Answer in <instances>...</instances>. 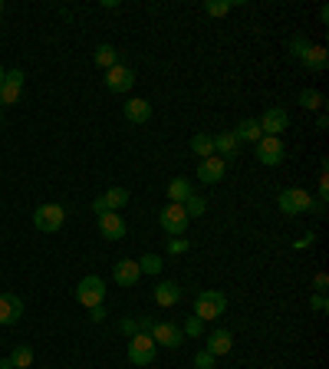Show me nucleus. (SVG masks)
<instances>
[{
  "instance_id": "f257e3e1",
  "label": "nucleus",
  "mask_w": 329,
  "mask_h": 369,
  "mask_svg": "<svg viewBox=\"0 0 329 369\" xmlns=\"http://www.w3.org/2000/svg\"><path fill=\"white\" fill-rule=\"evenodd\" d=\"M277 205H280L283 215H303V211H313V215H326V205H320V201H313L310 198V191H303V188H287L280 191V198H277Z\"/></svg>"
},
{
  "instance_id": "f03ea898",
  "label": "nucleus",
  "mask_w": 329,
  "mask_h": 369,
  "mask_svg": "<svg viewBox=\"0 0 329 369\" xmlns=\"http://www.w3.org/2000/svg\"><path fill=\"white\" fill-rule=\"evenodd\" d=\"M290 53L296 59H300L306 69H326L329 67V53H326V47H320V43H310L306 37H293L290 40Z\"/></svg>"
},
{
  "instance_id": "7ed1b4c3",
  "label": "nucleus",
  "mask_w": 329,
  "mask_h": 369,
  "mask_svg": "<svg viewBox=\"0 0 329 369\" xmlns=\"http://www.w3.org/2000/svg\"><path fill=\"white\" fill-rule=\"evenodd\" d=\"M227 313V294L221 290H201L195 300V317L201 320H217V317H224Z\"/></svg>"
},
{
  "instance_id": "20e7f679",
  "label": "nucleus",
  "mask_w": 329,
  "mask_h": 369,
  "mask_svg": "<svg viewBox=\"0 0 329 369\" xmlns=\"http://www.w3.org/2000/svg\"><path fill=\"white\" fill-rule=\"evenodd\" d=\"M76 300L83 303L86 310H93V307H103L105 300V280L103 277H83L79 284H76Z\"/></svg>"
},
{
  "instance_id": "39448f33",
  "label": "nucleus",
  "mask_w": 329,
  "mask_h": 369,
  "mask_svg": "<svg viewBox=\"0 0 329 369\" xmlns=\"http://www.w3.org/2000/svg\"><path fill=\"white\" fill-rule=\"evenodd\" d=\"M188 215H185V205H165V208L158 211V225H161V231L165 234H171V237H181L185 231H188Z\"/></svg>"
},
{
  "instance_id": "423d86ee",
  "label": "nucleus",
  "mask_w": 329,
  "mask_h": 369,
  "mask_svg": "<svg viewBox=\"0 0 329 369\" xmlns=\"http://www.w3.org/2000/svg\"><path fill=\"white\" fill-rule=\"evenodd\" d=\"M155 353H158V346L151 340V333H135L129 340V363H135V366H151Z\"/></svg>"
},
{
  "instance_id": "0eeeda50",
  "label": "nucleus",
  "mask_w": 329,
  "mask_h": 369,
  "mask_svg": "<svg viewBox=\"0 0 329 369\" xmlns=\"http://www.w3.org/2000/svg\"><path fill=\"white\" fill-rule=\"evenodd\" d=\"M66 221V211L63 205H40L37 211H33V225H37V231H59Z\"/></svg>"
},
{
  "instance_id": "6e6552de",
  "label": "nucleus",
  "mask_w": 329,
  "mask_h": 369,
  "mask_svg": "<svg viewBox=\"0 0 329 369\" xmlns=\"http://www.w3.org/2000/svg\"><path fill=\"white\" fill-rule=\"evenodd\" d=\"M151 340H155V346H168V350H175V346H181L185 343V333H181L178 323H168L161 320L151 327Z\"/></svg>"
},
{
  "instance_id": "1a4fd4ad",
  "label": "nucleus",
  "mask_w": 329,
  "mask_h": 369,
  "mask_svg": "<svg viewBox=\"0 0 329 369\" xmlns=\"http://www.w3.org/2000/svg\"><path fill=\"white\" fill-rule=\"evenodd\" d=\"M257 159L263 165H280L287 159V149H283V139L280 135H263L260 142H257Z\"/></svg>"
},
{
  "instance_id": "9d476101",
  "label": "nucleus",
  "mask_w": 329,
  "mask_h": 369,
  "mask_svg": "<svg viewBox=\"0 0 329 369\" xmlns=\"http://www.w3.org/2000/svg\"><path fill=\"white\" fill-rule=\"evenodd\" d=\"M224 175H227V161L217 159V155L201 159V165H197V181H201V185H217Z\"/></svg>"
},
{
  "instance_id": "9b49d317",
  "label": "nucleus",
  "mask_w": 329,
  "mask_h": 369,
  "mask_svg": "<svg viewBox=\"0 0 329 369\" xmlns=\"http://www.w3.org/2000/svg\"><path fill=\"white\" fill-rule=\"evenodd\" d=\"M287 125H290V115H287V109H280V106H270V109L260 115V132L263 135H280Z\"/></svg>"
},
{
  "instance_id": "f8f14e48",
  "label": "nucleus",
  "mask_w": 329,
  "mask_h": 369,
  "mask_svg": "<svg viewBox=\"0 0 329 369\" xmlns=\"http://www.w3.org/2000/svg\"><path fill=\"white\" fill-rule=\"evenodd\" d=\"M105 86L112 89V93H129L132 86H135V73L122 63H115L112 69H105Z\"/></svg>"
},
{
  "instance_id": "ddd939ff",
  "label": "nucleus",
  "mask_w": 329,
  "mask_h": 369,
  "mask_svg": "<svg viewBox=\"0 0 329 369\" xmlns=\"http://www.w3.org/2000/svg\"><path fill=\"white\" fill-rule=\"evenodd\" d=\"M23 93V73L20 69H10L4 76V83H0V106H13Z\"/></svg>"
},
{
  "instance_id": "4468645a",
  "label": "nucleus",
  "mask_w": 329,
  "mask_h": 369,
  "mask_svg": "<svg viewBox=\"0 0 329 369\" xmlns=\"http://www.w3.org/2000/svg\"><path fill=\"white\" fill-rule=\"evenodd\" d=\"M23 317V300L17 294H0V327H13Z\"/></svg>"
},
{
  "instance_id": "2eb2a0df",
  "label": "nucleus",
  "mask_w": 329,
  "mask_h": 369,
  "mask_svg": "<svg viewBox=\"0 0 329 369\" xmlns=\"http://www.w3.org/2000/svg\"><path fill=\"white\" fill-rule=\"evenodd\" d=\"M99 231H103V237H109V241H122L125 218L119 211H105V215H99Z\"/></svg>"
},
{
  "instance_id": "dca6fc26",
  "label": "nucleus",
  "mask_w": 329,
  "mask_h": 369,
  "mask_svg": "<svg viewBox=\"0 0 329 369\" xmlns=\"http://www.w3.org/2000/svg\"><path fill=\"white\" fill-rule=\"evenodd\" d=\"M139 277H142L139 261H129V257H125V261H119V264L112 267V280H115L119 287H132L135 280H139Z\"/></svg>"
},
{
  "instance_id": "f3484780",
  "label": "nucleus",
  "mask_w": 329,
  "mask_h": 369,
  "mask_svg": "<svg viewBox=\"0 0 329 369\" xmlns=\"http://www.w3.org/2000/svg\"><path fill=\"white\" fill-rule=\"evenodd\" d=\"M231 346H234V336H231V330H214V333H207L204 350L211 353V356H224V353H231Z\"/></svg>"
},
{
  "instance_id": "a211bd4d",
  "label": "nucleus",
  "mask_w": 329,
  "mask_h": 369,
  "mask_svg": "<svg viewBox=\"0 0 329 369\" xmlns=\"http://www.w3.org/2000/svg\"><path fill=\"white\" fill-rule=\"evenodd\" d=\"M214 139V155L217 159H234L237 155V149H241V142L234 139V132H217V135H211Z\"/></svg>"
},
{
  "instance_id": "6ab92c4d",
  "label": "nucleus",
  "mask_w": 329,
  "mask_h": 369,
  "mask_svg": "<svg viewBox=\"0 0 329 369\" xmlns=\"http://www.w3.org/2000/svg\"><path fill=\"white\" fill-rule=\"evenodd\" d=\"M178 300H181V287L175 284V280H161V284L155 287V303H158V307H175Z\"/></svg>"
},
{
  "instance_id": "aec40b11",
  "label": "nucleus",
  "mask_w": 329,
  "mask_h": 369,
  "mask_svg": "<svg viewBox=\"0 0 329 369\" xmlns=\"http://www.w3.org/2000/svg\"><path fill=\"white\" fill-rule=\"evenodd\" d=\"M125 119L135 123V125L149 123V119H151V106L145 103V99H129V103H125Z\"/></svg>"
},
{
  "instance_id": "412c9836",
  "label": "nucleus",
  "mask_w": 329,
  "mask_h": 369,
  "mask_svg": "<svg viewBox=\"0 0 329 369\" xmlns=\"http://www.w3.org/2000/svg\"><path fill=\"white\" fill-rule=\"evenodd\" d=\"M234 139H237V142H254V145H257V142L263 139L260 123H257V119H244V123H237Z\"/></svg>"
},
{
  "instance_id": "4be33fe9",
  "label": "nucleus",
  "mask_w": 329,
  "mask_h": 369,
  "mask_svg": "<svg viewBox=\"0 0 329 369\" xmlns=\"http://www.w3.org/2000/svg\"><path fill=\"white\" fill-rule=\"evenodd\" d=\"M191 195H195V188H191L188 178H171L168 181V198L175 201V205H185Z\"/></svg>"
},
{
  "instance_id": "5701e85b",
  "label": "nucleus",
  "mask_w": 329,
  "mask_h": 369,
  "mask_svg": "<svg viewBox=\"0 0 329 369\" xmlns=\"http://www.w3.org/2000/svg\"><path fill=\"white\" fill-rule=\"evenodd\" d=\"M93 59H96V67H103V69H112L115 63H119V53H115V47H109V43H103V47H96Z\"/></svg>"
},
{
  "instance_id": "b1692460",
  "label": "nucleus",
  "mask_w": 329,
  "mask_h": 369,
  "mask_svg": "<svg viewBox=\"0 0 329 369\" xmlns=\"http://www.w3.org/2000/svg\"><path fill=\"white\" fill-rule=\"evenodd\" d=\"M191 152H195L197 159H211V155H214V139L204 132H197L195 139H191Z\"/></svg>"
},
{
  "instance_id": "393cba45",
  "label": "nucleus",
  "mask_w": 329,
  "mask_h": 369,
  "mask_svg": "<svg viewBox=\"0 0 329 369\" xmlns=\"http://www.w3.org/2000/svg\"><path fill=\"white\" fill-rule=\"evenodd\" d=\"M10 366L13 369H30L33 366V350H30V346H17V350L10 353Z\"/></svg>"
},
{
  "instance_id": "a878e982",
  "label": "nucleus",
  "mask_w": 329,
  "mask_h": 369,
  "mask_svg": "<svg viewBox=\"0 0 329 369\" xmlns=\"http://www.w3.org/2000/svg\"><path fill=\"white\" fill-rule=\"evenodd\" d=\"M103 198H105V205H109V211H119V208L129 205V191H125V188H109Z\"/></svg>"
},
{
  "instance_id": "bb28decb",
  "label": "nucleus",
  "mask_w": 329,
  "mask_h": 369,
  "mask_svg": "<svg viewBox=\"0 0 329 369\" xmlns=\"http://www.w3.org/2000/svg\"><path fill=\"white\" fill-rule=\"evenodd\" d=\"M204 211H207V205L201 195H191V198L185 201V215H188V218H204Z\"/></svg>"
},
{
  "instance_id": "cd10ccee",
  "label": "nucleus",
  "mask_w": 329,
  "mask_h": 369,
  "mask_svg": "<svg viewBox=\"0 0 329 369\" xmlns=\"http://www.w3.org/2000/svg\"><path fill=\"white\" fill-rule=\"evenodd\" d=\"M161 267H165V264H161L158 254H145V257L139 261V271H142V274H161Z\"/></svg>"
},
{
  "instance_id": "c85d7f7f",
  "label": "nucleus",
  "mask_w": 329,
  "mask_h": 369,
  "mask_svg": "<svg viewBox=\"0 0 329 369\" xmlns=\"http://www.w3.org/2000/svg\"><path fill=\"white\" fill-rule=\"evenodd\" d=\"M204 13L207 17H224V13H231V0H204Z\"/></svg>"
},
{
  "instance_id": "c756f323",
  "label": "nucleus",
  "mask_w": 329,
  "mask_h": 369,
  "mask_svg": "<svg viewBox=\"0 0 329 369\" xmlns=\"http://www.w3.org/2000/svg\"><path fill=\"white\" fill-rule=\"evenodd\" d=\"M300 106L303 109H323V96L316 89H303L300 93Z\"/></svg>"
},
{
  "instance_id": "7c9ffc66",
  "label": "nucleus",
  "mask_w": 329,
  "mask_h": 369,
  "mask_svg": "<svg viewBox=\"0 0 329 369\" xmlns=\"http://www.w3.org/2000/svg\"><path fill=\"white\" fill-rule=\"evenodd\" d=\"M185 336H201V333H204V320H201V317H188V323H185Z\"/></svg>"
},
{
  "instance_id": "2f4dec72",
  "label": "nucleus",
  "mask_w": 329,
  "mask_h": 369,
  "mask_svg": "<svg viewBox=\"0 0 329 369\" xmlns=\"http://www.w3.org/2000/svg\"><path fill=\"white\" fill-rule=\"evenodd\" d=\"M214 360H217V356H211L207 350H201V353L195 356V366H197V369H214Z\"/></svg>"
},
{
  "instance_id": "473e14b6",
  "label": "nucleus",
  "mask_w": 329,
  "mask_h": 369,
  "mask_svg": "<svg viewBox=\"0 0 329 369\" xmlns=\"http://www.w3.org/2000/svg\"><path fill=\"white\" fill-rule=\"evenodd\" d=\"M310 310H313V313H326V310H329V300H326V294H316V297H310Z\"/></svg>"
},
{
  "instance_id": "72a5a7b5",
  "label": "nucleus",
  "mask_w": 329,
  "mask_h": 369,
  "mask_svg": "<svg viewBox=\"0 0 329 369\" xmlns=\"http://www.w3.org/2000/svg\"><path fill=\"white\" fill-rule=\"evenodd\" d=\"M188 251V241L185 237H171L168 241V254H185Z\"/></svg>"
},
{
  "instance_id": "f704fd0d",
  "label": "nucleus",
  "mask_w": 329,
  "mask_h": 369,
  "mask_svg": "<svg viewBox=\"0 0 329 369\" xmlns=\"http://www.w3.org/2000/svg\"><path fill=\"white\" fill-rule=\"evenodd\" d=\"M119 330H122L125 336H129V340H132V336H135V333H139V320H132V317H125V320L119 323Z\"/></svg>"
},
{
  "instance_id": "c9c22d12",
  "label": "nucleus",
  "mask_w": 329,
  "mask_h": 369,
  "mask_svg": "<svg viewBox=\"0 0 329 369\" xmlns=\"http://www.w3.org/2000/svg\"><path fill=\"white\" fill-rule=\"evenodd\" d=\"M313 287H316V294H326V287H329V277H326V274H316V280H313Z\"/></svg>"
},
{
  "instance_id": "e433bc0d",
  "label": "nucleus",
  "mask_w": 329,
  "mask_h": 369,
  "mask_svg": "<svg viewBox=\"0 0 329 369\" xmlns=\"http://www.w3.org/2000/svg\"><path fill=\"white\" fill-rule=\"evenodd\" d=\"M89 320H93V323H103V320H105V307H93V310H89Z\"/></svg>"
},
{
  "instance_id": "4c0bfd02",
  "label": "nucleus",
  "mask_w": 329,
  "mask_h": 369,
  "mask_svg": "<svg viewBox=\"0 0 329 369\" xmlns=\"http://www.w3.org/2000/svg\"><path fill=\"white\" fill-rule=\"evenodd\" d=\"M151 327H155V323H151L149 317H142L139 320V333H151Z\"/></svg>"
},
{
  "instance_id": "58836bf2",
  "label": "nucleus",
  "mask_w": 329,
  "mask_h": 369,
  "mask_svg": "<svg viewBox=\"0 0 329 369\" xmlns=\"http://www.w3.org/2000/svg\"><path fill=\"white\" fill-rule=\"evenodd\" d=\"M0 369H13V366H10V360H0Z\"/></svg>"
},
{
  "instance_id": "ea45409f",
  "label": "nucleus",
  "mask_w": 329,
  "mask_h": 369,
  "mask_svg": "<svg viewBox=\"0 0 329 369\" xmlns=\"http://www.w3.org/2000/svg\"><path fill=\"white\" fill-rule=\"evenodd\" d=\"M4 76H7V69H4V67H0V83H4Z\"/></svg>"
},
{
  "instance_id": "a19ab883",
  "label": "nucleus",
  "mask_w": 329,
  "mask_h": 369,
  "mask_svg": "<svg viewBox=\"0 0 329 369\" xmlns=\"http://www.w3.org/2000/svg\"><path fill=\"white\" fill-rule=\"evenodd\" d=\"M0 13H4V0H0Z\"/></svg>"
}]
</instances>
